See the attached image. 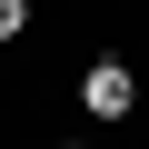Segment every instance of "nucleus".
<instances>
[{
    "mask_svg": "<svg viewBox=\"0 0 149 149\" xmlns=\"http://www.w3.org/2000/svg\"><path fill=\"white\" fill-rule=\"evenodd\" d=\"M30 30H40V10H30V0H0V50H20Z\"/></svg>",
    "mask_w": 149,
    "mask_h": 149,
    "instance_id": "nucleus-2",
    "label": "nucleus"
},
{
    "mask_svg": "<svg viewBox=\"0 0 149 149\" xmlns=\"http://www.w3.org/2000/svg\"><path fill=\"white\" fill-rule=\"evenodd\" d=\"M139 50H149V20H139Z\"/></svg>",
    "mask_w": 149,
    "mask_h": 149,
    "instance_id": "nucleus-4",
    "label": "nucleus"
},
{
    "mask_svg": "<svg viewBox=\"0 0 149 149\" xmlns=\"http://www.w3.org/2000/svg\"><path fill=\"white\" fill-rule=\"evenodd\" d=\"M70 100H80L90 129H129V119H139V70H129L119 50H90L80 80H70Z\"/></svg>",
    "mask_w": 149,
    "mask_h": 149,
    "instance_id": "nucleus-1",
    "label": "nucleus"
},
{
    "mask_svg": "<svg viewBox=\"0 0 149 149\" xmlns=\"http://www.w3.org/2000/svg\"><path fill=\"white\" fill-rule=\"evenodd\" d=\"M60 149H90V139H60Z\"/></svg>",
    "mask_w": 149,
    "mask_h": 149,
    "instance_id": "nucleus-3",
    "label": "nucleus"
}]
</instances>
